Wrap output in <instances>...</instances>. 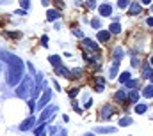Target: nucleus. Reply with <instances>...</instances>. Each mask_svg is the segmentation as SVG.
Wrapping results in <instances>:
<instances>
[{
  "mask_svg": "<svg viewBox=\"0 0 153 136\" xmlns=\"http://www.w3.org/2000/svg\"><path fill=\"white\" fill-rule=\"evenodd\" d=\"M11 58H13V62H7V66H9L7 67V83L16 85L23 76V62L16 57H11Z\"/></svg>",
  "mask_w": 153,
  "mask_h": 136,
  "instance_id": "obj_1",
  "label": "nucleus"
},
{
  "mask_svg": "<svg viewBox=\"0 0 153 136\" xmlns=\"http://www.w3.org/2000/svg\"><path fill=\"white\" fill-rule=\"evenodd\" d=\"M114 113V106L112 104H103L102 111H100V120H109V117Z\"/></svg>",
  "mask_w": 153,
  "mask_h": 136,
  "instance_id": "obj_2",
  "label": "nucleus"
},
{
  "mask_svg": "<svg viewBox=\"0 0 153 136\" xmlns=\"http://www.w3.org/2000/svg\"><path fill=\"white\" fill-rule=\"evenodd\" d=\"M141 78H144V80H152L153 78V67L150 62L143 64V67H141Z\"/></svg>",
  "mask_w": 153,
  "mask_h": 136,
  "instance_id": "obj_3",
  "label": "nucleus"
},
{
  "mask_svg": "<svg viewBox=\"0 0 153 136\" xmlns=\"http://www.w3.org/2000/svg\"><path fill=\"white\" fill-rule=\"evenodd\" d=\"M82 46H84L85 50H89V51H93V53H96V51L100 50V48H98V42H94L93 39H85V37L82 39Z\"/></svg>",
  "mask_w": 153,
  "mask_h": 136,
  "instance_id": "obj_4",
  "label": "nucleus"
},
{
  "mask_svg": "<svg viewBox=\"0 0 153 136\" xmlns=\"http://www.w3.org/2000/svg\"><path fill=\"white\" fill-rule=\"evenodd\" d=\"M141 12H143V5L139 2H132L130 7H128V16H137Z\"/></svg>",
  "mask_w": 153,
  "mask_h": 136,
  "instance_id": "obj_5",
  "label": "nucleus"
},
{
  "mask_svg": "<svg viewBox=\"0 0 153 136\" xmlns=\"http://www.w3.org/2000/svg\"><path fill=\"white\" fill-rule=\"evenodd\" d=\"M55 74H57V76H61V78H66V80H73V74H71V71H70V69H66L64 66H61V67H55Z\"/></svg>",
  "mask_w": 153,
  "mask_h": 136,
  "instance_id": "obj_6",
  "label": "nucleus"
},
{
  "mask_svg": "<svg viewBox=\"0 0 153 136\" xmlns=\"http://www.w3.org/2000/svg\"><path fill=\"white\" fill-rule=\"evenodd\" d=\"M98 11H100V16L107 18V16H111V14H112V5L105 2V4H102V5L98 7Z\"/></svg>",
  "mask_w": 153,
  "mask_h": 136,
  "instance_id": "obj_7",
  "label": "nucleus"
},
{
  "mask_svg": "<svg viewBox=\"0 0 153 136\" xmlns=\"http://www.w3.org/2000/svg\"><path fill=\"white\" fill-rule=\"evenodd\" d=\"M50 97H52V90H46V92H45V96H43V97L38 101V110H43V108L48 104Z\"/></svg>",
  "mask_w": 153,
  "mask_h": 136,
  "instance_id": "obj_8",
  "label": "nucleus"
},
{
  "mask_svg": "<svg viewBox=\"0 0 153 136\" xmlns=\"http://www.w3.org/2000/svg\"><path fill=\"white\" fill-rule=\"evenodd\" d=\"M61 18V11L59 9H48L46 11V20L48 21H55V20H59Z\"/></svg>",
  "mask_w": 153,
  "mask_h": 136,
  "instance_id": "obj_9",
  "label": "nucleus"
},
{
  "mask_svg": "<svg viewBox=\"0 0 153 136\" xmlns=\"http://www.w3.org/2000/svg\"><path fill=\"white\" fill-rule=\"evenodd\" d=\"M126 92H128V90H125V88H123V90H117V92L114 94V101H116V102H125V101H128V94H126Z\"/></svg>",
  "mask_w": 153,
  "mask_h": 136,
  "instance_id": "obj_10",
  "label": "nucleus"
},
{
  "mask_svg": "<svg viewBox=\"0 0 153 136\" xmlns=\"http://www.w3.org/2000/svg\"><path fill=\"white\" fill-rule=\"evenodd\" d=\"M96 39H98L100 42H109V39H111V32H109V30H100V32L96 34Z\"/></svg>",
  "mask_w": 153,
  "mask_h": 136,
  "instance_id": "obj_11",
  "label": "nucleus"
},
{
  "mask_svg": "<svg viewBox=\"0 0 153 136\" xmlns=\"http://www.w3.org/2000/svg\"><path fill=\"white\" fill-rule=\"evenodd\" d=\"M34 122H36V118H34V117H29L25 122H22V124H20V129H22V131H27L29 127H32V126H34Z\"/></svg>",
  "mask_w": 153,
  "mask_h": 136,
  "instance_id": "obj_12",
  "label": "nucleus"
},
{
  "mask_svg": "<svg viewBox=\"0 0 153 136\" xmlns=\"http://www.w3.org/2000/svg\"><path fill=\"white\" fill-rule=\"evenodd\" d=\"M112 57H114V62H119L123 57H125V50L121 48V46H116L114 53H112Z\"/></svg>",
  "mask_w": 153,
  "mask_h": 136,
  "instance_id": "obj_13",
  "label": "nucleus"
},
{
  "mask_svg": "<svg viewBox=\"0 0 153 136\" xmlns=\"http://www.w3.org/2000/svg\"><path fill=\"white\" fill-rule=\"evenodd\" d=\"M117 71H119V62H112V66L109 69V80H114L117 76Z\"/></svg>",
  "mask_w": 153,
  "mask_h": 136,
  "instance_id": "obj_14",
  "label": "nucleus"
},
{
  "mask_svg": "<svg viewBox=\"0 0 153 136\" xmlns=\"http://www.w3.org/2000/svg\"><path fill=\"white\" fill-rule=\"evenodd\" d=\"M137 101H139V92L137 90H128V102L137 104Z\"/></svg>",
  "mask_w": 153,
  "mask_h": 136,
  "instance_id": "obj_15",
  "label": "nucleus"
},
{
  "mask_svg": "<svg viewBox=\"0 0 153 136\" xmlns=\"http://www.w3.org/2000/svg\"><path fill=\"white\" fill-rule=\"evenodd\" d=\"M143 96H144L146 99H152L153 97V85L152 83H148V85L143 88Z\"/></svg>",
  "mask_w": 153,
  "mask_h": 136,
  "instance_id": "obj_16",
  "label": "nucleus"
},
{
  "mask_svg": "<svg viewBox=\"0 0 153 136\" xmlns=\"http://www.w3.org/2000/svg\"><path fill=\"white\" fill-rule=\"evenodd\" d=\"M55 111H57V106H55V104H53V106H50V108H48V110H45V111H43V113H41V118H39V120H45V118H46V117H48V115H53V113H55Z\"/></svg>",
  "mask_w": 153,
  "mask_h": 136,
  "instance_id": "obj_17",
  "label": "nucleus"
},
{
  "mask_svg": "<svg viewBox=\"0 0 153 136\" xmlns=\"http://www.w3.org/2000/svg\"><path fill=\"white\" fill-rule=\"evenodd\" d=\"M109 32H111V34H121V25H119V21H114V23L109 25Z\"/></svg>",
  "mask_w": 153,
  "mask_h": 136,
  "instance_id": "obj_18",
  "label": "nucleus"
},
{
  "mask_svg": "<svg viewBox=\"0 0 153 136\" xmlns=\"http://www.w3.org/2000/svg\"><path fill=\"white\" fill-rule=\"evenodd\" d=\"M48 62H50L53 67H61V66H62V64H61V57H59V55H52V57L48 58Z\"/></svg>",
  "mask_w": 153,
  "mask_h": 136,
  "instance_id": "obj_19",
  "label": "nucleus"
},
{
  "mask_svg": "<svg viewBox=\"0 0 153 136\" xmlns=\"http://www.w3.org/2000/svg\"><path fill=\"white\" fill-rule=\"evenodd\" d=\"M130 76H132V74H130L128 71H123V72L119 74V83H125V85H126V83H128V81L132 80Z\"/></svg>",
  "mask_w": 153,
  "mask_h": 136,
  "instance_id": "obj_20",
  "label": "nucleus"
},
{
  "mask_svg": "<svg viewBox=\"0 0 153 136\" xmlns=\"http://www.w3.org/2000/svg\"><path fill=\"white\" fill-rule=\"evenodd\" d=\"M134 110H135V113H139V115H143V113H146V110H148V104H143V102H137V104L134 106Z\"/></svg>",
  "mask_w": 153,
  "mask_h": 136,
  "instance_id": "obj_21",
  "label": "nucleus"
},
{
  "mask_svg": "<svg viewBox=\"0 0 153 136\" xmlns=\"http://www.w3.org/2000/svg\"><path fill=\"white\" fill-rule=\"evenodd\" d=\"M125 87H126L128 90H135V88L139 87V80H130V81H128Z\"/></svg>",
  "mask_w": 153,
  "mask_h": 136,
  "instance_id": "obj_22",
  "label": "nucleus"
},
{
  "mask_svg": "<svg viewBox=\"0 0 153 136\" xmlns=\"http://www.w3.org/2000/svg\"><path fill=\"white\" fill-rule=\"evenodd\" d=\"M132 122H134V120H132L130 117H121V118H119V126H121V127H125V126H130Z\"/></svg>",
  "mask_w": 153,
  "mask_h": 136,
  "instance_id": "obj_23",
  "label": "nucleus"
},
{
  "mask_svg": "<svg viewBox=\"0 0 153 136\" xmlns=\"http://www.w3.org/2000/svg\"><path fill=\"white\" fill-rule=\"evenodd\" d=\"M132 4V0H117V7L119 9H128Z\"/></svg>",
  "mask_w": 153,
  "mask_h": 136,
  "instance_id": "obj_24",
  "label": "nucleus"
},
{
  "mask_svg": "<svg viewBox=\"0 0 153 136\" xmlns=\"http://www.w3.org/2000/svg\"><path fill=\"white\" fill-rule=\"evenodd\" d=\"M130 64H132V67H134V69L143 67V64H141V58H139V57H135V55L132 57V62H130Z\"/></svg>",
  "mask_w": 153,
  "mask_h": 136,
  "instance_id": "obj_25",
  "label": "nucleus"
},
{
  "mask_svg": "<svg viewBox=\"0 0 153 136\" xmlns=\"http://www.w3.org/2000/svg\"><path fill=\"white\" fill-rule=\"evenodd\" d=\"M96 131L98 133H103V135H109V133H116V127H98Z\"/></svg>",
  "mask_w": 153,
  "mask_h": 136,
  "instance_id": "obj_26",
  "label": "nucleus"
},
{
  "mask_svg": "<svg viewBox=\"0 0 153 136\" xmlns=\"http://www.w3.org/2000/svg\"><path fill=\"white\" fill-rule=\"evenodd\" d=\"M91 27H93V29H96V30H98V29H100V27H102V21H100V20H98V18H93V20H91Z\"/></svg>",
  "mask_w": 153,
  "mask_h": 136,
  "instance_id": "obj_27",
  "label": "nucleus"
},
{
  "mask_svg": "<svg viewBox=\"0 0 153 136\" xmlns=\"http://www.w3.org/2000/svg\"><path fill=\"white\" fill-rule=\"evenodd\" d=\"M71 74H73V78H82V74H84V71L82 69H71Z\"/></svg>",
  "mask_w": 153,
  "mask_h": 136,
  "instance_id": "obj_28",
  "label": "nucleus"
},
{
  "mask_svg": "<svg viewBox=\"0 0 153 136\" xmlns=\"http://www.w3.org/2000/svg\"><path fill=\"white\" fill-rule=\"evenodd\" d=\"M85 5H87L89 9H94V7H96V0H85Z\"/></svg>",
  "mask_w": 153,
  "mask_h": 136,
  "instance_id": "obj_29",
  "label": "nucleus"
},
{
  "mask_svg": "<svg viewBox=\"0 0 153 136\" xmlns=\"http://www.w3.org/2000/svg\"><path fill=\"white\" fill-rule=\"evenodd\" d=\"M20 5H22L23 9H29V7H30V0H20Z\"/></svg>",
  "mask_w": 153,
  "mask_h": 136,
  "instance_id": "obj_30",
  "label": "nucleus"
},
{
  "mask_svg": "<svg viewBox=\"0 0 153 136\" xmlns=\"http://www.w3.org/2000/svg\"><path fill=\"white\" fill-rule=\"evenodd\" d=\"M68 94H70V97L73 99V97H76V94H78V88H70V92H68Z\"/></svg>",
  "mask_w": 153,
  "mask_h": 136,
  "instance_id": "obj_31",
  "label": "nucleus"
},
{
  "mask_svg": "<svg viewBox=\"0 0 153 136\" xmlns=\"http://www.w3.org/2000/svg\"><path fill=\"white\" fill-rule=\"evenodd\" d=\"M73 35H75V37H80V39H84V32H82V30H73Z\"/></svg>",
  "mask_w": 153,
  "mask_h": 136,
  "instance_id": "obj_32",
  "label": "nucleus"
},
{
  "mask_svg": "<svg viewBox=\"0 0 153 136\" xmlns=\"http://www.w3.org/2000/svg\"><path fill=\"white\" fill-rule=\"evenodd\" d=\"M52 2L57 4V9H62V7H64V2H62V0H52Z\"/></svg>",
  "mask_w": 153,
  "mask_h": 136,
  "instance_id": "obj_33",
  "label": "nucleus"
},
{
  "mask_svg": "<svg viewBox=\"0 0 153 136\" xmlns=\"http://www.w3.org/2000/svg\"><path fill=\"white\" fill-rule=\"evenodd\" d=\"M84 106H85V108H91V106H93V99H91V97H87V101H85Z\"/></svg>",
  "mask_w": 153,
  "mask_h": 136,
  "instance_id": "obj_34",
  "label": "nucleus"
},
{
  "mask_svg": "<svg viewBox=\"0 0 153 136\" xmlns=\"http://www.w3.org/2000/svg\"><path fill=\"white\" fill-rule=\"evenodd\" d=\"M146 25H148V27H153V16H150V18L146 20Z\"/></svg>",
  "mask_w": 153,
  "mask_h": 136,
  "instance_id": "obj_35",
  "label": "nucleus"
},
{
  "mask_svg": "<svg viewBox=\"0 0 153 136\" xmlns=\"http://www.w3.org/2000/svg\"><path fill=\"white\" fill-rule=\"evenodd\" d=\"M16 14H23V16H25V14H27V11H25V9H18V11H16Z\"/></svg>",
  "mask_w": 153,
  "mask_h": 136,
  "instance_id": "obj_36",
  "label": "nucleus"
},
{
  "mask_svg": "<svg viewBox=\"0 0 153 136\" xmlns=\"http://www.w3.org/2000/svg\"><path fill=\"white\" fill-rule=\"evenodd\" d=\"M41 42H43V46H46V42H48V37H46V35H43V39H41Z\"/></svg>",
  "mask_w": 153,
  "mask_h": 136,
  "instance_id": "obj_37",
  "label": "nucleus"
},
{
  "mask_svg": "<svg viewBox=\"0 0 153 136\" xmlns=\"http://www.w3.org/2000/svg\"><path fill=\"white\" fill-rule=\"evenodd\" d=\"M29 108H30V110H34V108H36V102H34V101H29Z\"/></svg>",
  "mask_w": 153,
  "mask_h": 136,
  "instance_id": "obj_38",
  "label": "nucleus"
},
{
  "mask_svg": "<svg viewBox=\"0 0 153 136\" xmlns=\"http://www.w3.org/2000/svg\"><path fill=\"white\" fill-rule=\"evenodd\" d=\"M141 2H143L144 5H148V4H152V0H141Z\"/></svg>",
  "mask_w": 153,
  "mask_h": 136,
  "instance_id": "obj_39",
  "label": "nucleus"
},
{
  "mask_svg": "<svg viewBox=\"0 0 153 136\" xmlns=\"http://www.w3.org/2000/svg\"><path fill=\"white\" fill-rule=\"evenodd\" d=\"M150 64H152V67H153V55L150 57Z\"/></svg>",
  "mask_w": 153,
  "mask_h": 136,
  "instance_id": "obj_40",
  "label": "nucleus"
},
{
  "mask_svg": "<svg viewBox=\"0 0 153 136\" xmlns=\"http://www.w3.org/2000/svg\"><path fill=\"white\" fill-rule=\"evenodd\" d=\"M150 7H152V12H153V4H152V5H150Z\"/></svg>",
  "mask_w": 153,
  "mask_h": 136,
  "instance_id": "obj_41",
  "label": "nucleus"
},
{
  "mask_svg": "<svg viewBox=\"0 0 153 136\" xmlns=\"http://www.w3.org/2000/svg\"><path fill=\"white\" fill-rule=\"evenodd\" d=\"M152 85H153V78H152Z\"/></svg>",
  "mask_w": 153,
  "mask_h": 136,
  "instance_id": "obj_42",
  "label": "nucleus"
}]
</instances>
